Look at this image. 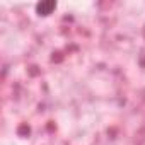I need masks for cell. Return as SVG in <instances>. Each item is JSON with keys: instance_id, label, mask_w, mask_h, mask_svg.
I'll return each mask as SVG.
<instances>
[{"instance_id": "1", "label": "cell", "mask_w": 145, "mask_h": 145, "mask_svg": "<svg viewBox=\"0 0 145 145\" xmlns=\"http://www.w3.org/2000/svg\"><path fill=\"white\" fill-rule=\"evenodd\" d=\"M55 7H56L55 2H43V4H38V5H36V10H38L39 14H50Z\"/></svg>"}]
</instances>
